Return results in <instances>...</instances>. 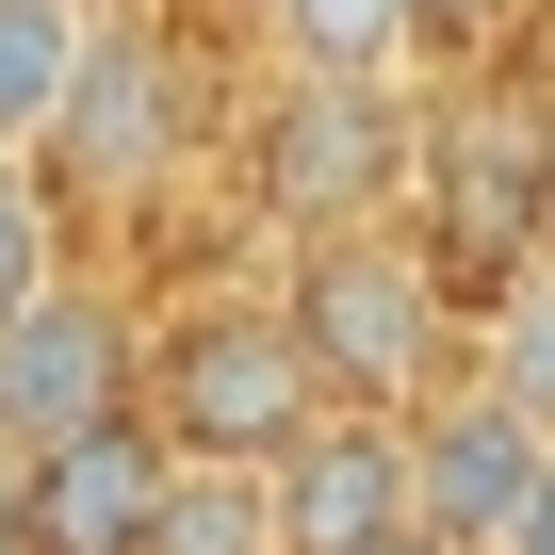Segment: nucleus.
<instances>
[{"label":"nucleus","mask_w":555,"mask_h":555,"mask_svg":"<svg viewBox=\"0 0 555 555\" xmlns=\"http://www.w3.org/2000/svg\"><path fill=\"white\" fill-rule=\"evenodd\" d=\"M409 261L441 278L457 327H490L522 278L555 261V99L506 50L457 66L425 99V131H409Z\"/></svg>","instance_id":"obj_1"},{"label":"nucleus","mask_w":555,"mask_h":555,"mask_svg":"<svg viewBox=\"0 0 555 555\" xmlns=\"http://www.w3.org/2000/svg\"><path fill=\"white\" fill-rule=\"evenodd\" d=\"M278 327H295V360H311L327 409H425V392L474 376L441 278L409 261L392 212H360V229H295V261H278Z\"/></svg>","instance_id":"obj_2"},{"label":"nucleus","mask_w":555,"mask_h":555,"mask_svg":"<svg viewBox=\"0 0 555 555\" xmlns=\"http://www.w3.org/2000/svg\"><path fill=\"white\" fill-rule=\"evenodd\" d=\"M131 409L164 425V457H278L327 392H311V360H295V327H278V295H196V311H164L147 327V376H131Z\"/></svg>","instance_id":"obj_3"},{"label":"nucleus","mask_w":555,"mask_h":555,"mask_svg":"<svg viewBox=\"0 0 555 555\" xmlns=\"http://www.w3.org/2000/svg\"><path fill=\"white\" fill-rule=\"evenodd\" d=\"M409 99L392 82H344V66H278V99L245 115V196L278 229H360L409 196Z\"/></svg>","instance_id":"obj_4"},{"label":"nucleus","mask_w":555,"mask_h":555,"mask_svg":"<svg viewBox=\"0 0 555 555\" xmlns=\"http://www.w3.org/2000/svg\"><path fill=\"white\" fill-rule=\"evenodd\" d=\"M196 147V82H180V50L164 34H82V66H66V115L34 131V180H50V212H131V196H164V164Z\"/></svg>","instance_id":"obj_5"},{"label":"nucleus","mask_w":555,"mask_h":555,"mask_svg":"<svg viewBox=\"0 0 555 555\" xmlns=\"http://www.w3.org/2000/svg\"><path fill=\"white\" fill-rule=\"evenodd\" d=\"M147 376V327L99 295V278H34L17 311H0V457H34L66 425H115Z\"/></svg>","instance_id":"obj_6"},{"label":"nucleus","mask_w":555,"mask_h":555,"mask_svg":"<svg viewBox=\"0 0 555 555\" xmlns=\"http://www.w3.org/2000/svg\"><path fill=\"white\" fill-rule=\"evenodd\" d=\"M261 506H278V555H360L409 522V409H311L295 441L261 457Z\"/></svg>","instance_id":"obj_7"},{"label":"nucleus","mask_w":555,"mask_h":555,"mask_svg":"<svg viewBox=\"0 0 555 555\" xmlns=\"http://www.w3.org/2000/svg\"><path fill=\"white\" fill-rule=\"evenodd\" d=\"M164 425L115 409V425H66L17 457V555H147V506H164Z\"/></svg>","instance_id":"obj_8"},{"label":"nucleus","mask_w":555,"mask_h":555,"mask_svg":"<svg viewBox=\"0 0 555 555\" xmlns=\"http://www.w3.org/2000/svg\"><path fill=\"white\" fill-rule=\"evenodd\" d=\"M539 457H555V441H539L490 376H457V392H425V409H409V522H425V539H457V555H490V539H506V506L539 490Z\"/></svg>","instance_id":"obj_9"},{"label":"nucleus","mask_w":555,"mask_h":555,"mask_svg":"<svg viewBox=\"0 0 555 555\" xmlns=\"http://www.w3.org/2000/svg\"><path fill=\"white\" fill-rule=\"evenodd\" d=\"M99 34V0H0V147H34L66 115V66Z\"/></svg>","instance_id":"obj_10"},{"label":"nucleus","mask_w":555,"mask_h":555,"mask_svg":"<svg viewBox=\"0 0 555 555\" xmlns=\"http://www.w3.org/2000/svg\"><path fill=\"white\" fill-rule=\"evenodd\" d=\"M147 555H278V506L245 457H180L164 506H147Z\"/></svg>","instance_id":"obj_11"},{"label":"nucleus","mask_w":555,"mask_h":555,"mask_svg":"<svg viewBox=\"0 0 555 555\" xmlns=\"http://www.w3.org/2000/svg\"><path fill=\"white\" fill-rule=\"evenodd\" d=\"M278 66H344V82H392L409 66V0H261Z\"/></svg>","instance_id":"obj_12"},{"label":"nucleus","mask_w":555,"mask_h":555,"mask_svg":"<svg viewBox=\"0 0 555 555\" xmlns=\"http://www.w3.org/2000/svg\"><path fill=\"white\" fill-rule=\"evenodd\" d=\"M474 376H490V392H506V409H522V425L555 441V261H539L522 295L490 311V344H474Z\"/></svg>","instance_id":"obj_13"},{"label":"nucleus","mask_w":555,"mask_h":555,"mask_svg":"<svg viewBox=\"0 0 555 555\" xmlns=\"http://www.w3.org/2000/svg\"><path fill=\"white\" fill-rule=\"evenodd\" d=\"M34 278H66V212H50V180H34V147H0V311H17Z\"/></svg>","instance_id":"obj_14"},{"label":"nucleus","mask_w":555,"mask_h":555,"mask_svg":"<svg viewBox=\"0 0 555 555\" xmlns=\"http://www.w3.org/2000/svg\"><path fill=\"white\" fill-rule=\"evenodd\" d=\"M522 50V0H409V66H490Z\"/></svg>","instance_id":"obj_15"},{"label":"nucleus","mask_w":555,"mask_h":555,"mask_svg":"<svg viewBox=\"0 0 555 555\" xmlns=\"http://www.w3.org/2000/svg\"><path fill=\"white\" fill-rule=\"evenodd\" d=\"M490 555H555V457H539V490L506 506V539H490Z\"/></svg>","instance_id":"obj_16"},{"label":"nucleus","mask_w":555,"mask_h":555,"mask_svg":"<svg viewBox=\"0 0 555 555\" xmlns=\"http://www.w3.org/2000/svg\"><path fill=\"white\" fill-rule=\"evenodd\" d=\"M360 555H457V539H425V522H392V539H360Z\"/></svg>","instance_id":"obj_17"},{"label":"nucleus","mask_w":555,"mask_h":555,"mask_svg":"<svg viewBox=\"0 0 555 555\" xmlns=\"http://www.w3.org/2000/svg\"><path fill=\"white\" fill-rule=\"evenodd\" d=\"M0 555H17V457H0Z\"/></svg>","instance_id":"obj_18"},{"label":"nucleus","mask_w":555,"mask_h":555,"mask_svg":"<svg viewBox=\"0 0 555 555\" xmlns=\"http://www.w3.org/2000/svg\"><path fill=\"white\" fill-rule=\"evenodd\" d=\"M539 99H555V66H539Z\"/></svg>","instance_id":"obj_19"}]
</instances>
